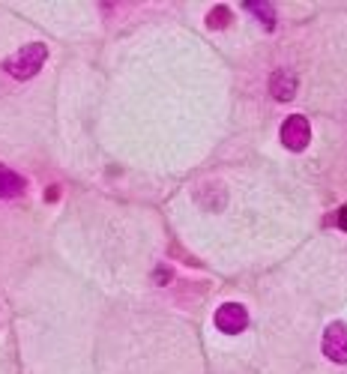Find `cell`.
Returning <instances> with one entry per match:
<instances>
[{
    "mask_svg": "<svg viewBox=\"0 0 347 374\" xmlns=\"http://www.w3.org/2000/svg\"><path fill=\"white\" fill-rule=\"evenodd\" d=\"M45 57H48V48L43 43H30V45L19 48V54H12L10 60H3V69L10 72L12 78L27 81V78H33V75L43 69Z\"/></svg>",
    "mask_w": 347,
    "mask_h": 374,
    "instance_id": "6da1fadb",
    "label": "cell"
},
{
    "mask_svg": "<svg viewBox=\"0 0 347 374\" xmlns=\"http://www.w3.org/2000/svg\"><path fill=\"white\" fill-rule=\"evenodd\" d=\"M309 141H311V126H309V120H305L302 114H294V117L285 120V126H282V144L287 150L302 153V150L309 147Z\"/></svg>",
    "mask_w": 347,
    "mask_h": 374,
    "instance_id": "7a4b0ae2",
    "label": "cell"
},
{
    "mask_svg": "<svg viewBox=\"0 0 347 374\" xmlns=\"http://www.w3.org/2000/svg\"><path fill=\"white\" fill-rule=\"evenodd\" d=\"M324 353H326V360H333L338 365L347 362V323L335 320V323H329V327H326V332H324Z\"/></svg>",
    "mask_w": 347,
    "mask_h": 374,
    "instance_id": "3957f363",
    "label": "cell"
},
{
    "mask_svg": "<svg viewBox=\"0 0 347 374\" xmlns=\"http://www.w3.org/2000/svg\"><path fill=\"white\" fill-rule=\"evenodd\" d=\"M216 327L222 332H228V336H237V332H243L249 327V312H246V305L239 303H225L219 305L216 312Z\"/></svg>",
    "mask_w": 347,
    "mask_h": 374,
    "instance_id": "277c9868",
    "label": "cell"
},
{
    "mask_svg": "<svg viewBox=\"0 0 347 374\" xmlns=\"http://www.w3.org/2000/svg\"><path fill=\"white\" fill-rule=\"evenodd\" d=\"M270 93L278 99V102H291L294 93H296V78L291 72H285V69H278V72H272V78H270Z\"/></svg>",
    "mask_w": 347,
    "mask_h": 374,
    "instance_id": "5b68a950",
    "label": "cell"
},
{
    "mask_svg": "<svg viewBox=\"0 0 347 374\" xmlns=\"http://www.w3.org/2000/svg\"><path fill=\"white\" fill-rule=\"evenodd\" d=\"M24 192V180L6 165H0V198H15Z\"/></svg>",
    "mask_w": 347,
    "mask_h": 374,
    "instance_id": "8992f818",
    "label": "cell"
},
{
    "mask_svg": "<svg viewBox=\"0 0 347 374\" xmlns=\"http://www.w3.org/2000/svg\"><path fill=\"white\" fill-rule=\"evenodd\" d=\"M246 10L258 15V19L263 21V27H267V30H272V27H276V12H272L270 6H263V3H249V6H246Z\"/></svg>",
    "mask_w": 347,
    "mask_h": 374,
    "instance_id": "52a82bcc",
    "label": "cell"
},
{
    "mask_svg": "<svg viewBox=\"0 0 347 374\" xmlns=\"http://www.w3.org/2000/svg\"><path fill=\"white\" fill-rule=\"evenodd\" d=\"M228 21H230V12L225 10V6H216V10L210 12V27H225Z\"/></svg>",
    "mask_w": 347,
    "mask_h": 374,
    "instance_id": "ba28073f",
    "label": "cell"
},
{
    "mask_svg": "<svg viewBox=\"0 0 347 374\" xmlns=\"http://www.w3.org/2000/svg\"><path fill=\"white\" fill-rule=\"evenodd\" d=\"M338 224H342V228L347 231V207H344V210H342V213H338Z\"/></svg>",
    "mask_w": 347,
    "mask_h": 374,
    "instance_id": "9c48e42d",
    "label": "cell"
}]
</instances>
